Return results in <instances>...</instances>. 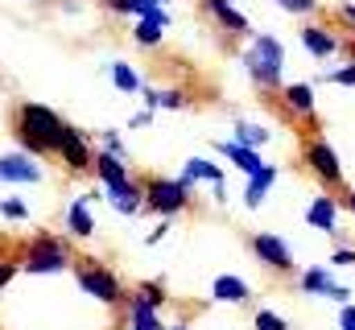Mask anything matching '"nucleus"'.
<instances>
[{
  "mask_svg": "<svg viewBox=\"0 0 355 330\" xmlns=\"http://www.w3.org/2000/svg\"><path fill=\"white\" fill-rule=\"evenodd\" d=\"M62 128H67V120H62L54 107H46V103H37V99L17 103V124H12L17 149H25V153H33V157H50V153H58Z\"/></svg>",
  "mask_w": 355,
  "mask_h": 330,
  "instance_id": "f257e3e1",
  "label": "nucleus"
},
{
  "mask_svg": "<svg viewBox=\"0 0 355 330\" xmlns=\"http://www.w3.org/2000/svg\"><path fill=\"white\" fill-rule=\"evenodd\" d=\"M240 67H244V75L257 82L261 91H281L285 87V46H281V37H272V33H252V42L244 46V54H240Z\"/></svg>",
  "mask_w": 355,
  "mask_h": 330,
  "instance_id": "f03ea898",
  "label": "nucleus"
},
{
  "mask_svg": "<svg viewBox=\"0 0 355 330\" xmlns=\"http://www.w3.org/2000/svg\"><path fill=\"white\" fill-rule=\"evenodd\" d=\"M75 268V248L67 236H54V232H37L25 252H21V272H33V277H58Z\"/></svg>",
  "mask_w": 355,
  "mask_h": 330,
  "instance_id": "7ed1b4c3",
  "label": "nucleus"
},
{
  "mask_svg": "<svg viewBox=\"0 0 355 330\" xmlns=\"http://www.w3.org/2000/svg\"><path fill=\"white\" fill-rule=\"evenodd\" d=\"M141 190H145V211H153L162 219L186 215L194 202V186H186L182 177H166V173H149L141 182Z\"/></svg>",
  "mask_w": 355,
  "mask_h": 330,
  "instance_id": "20e7f679",
  "label": "nucleus"
},
{
  "mask_svg": "<svg viewBox=\"0 0 355 330\" xmlns=\"http://www.w3.org/2000/svg\"><path fill=\"white\" fill-rule=\"evenodd\" d=\"M75 281H79V289L87 293L91 302H99V306H128V289H124V281L107 268V264H99V260H75Z\"/></svg>",
  "mask_w": 355,
  "mask_h": 330,
  "instance_id": "39448f33",
  "label": "nucleus"
},
{
  "mask_svg": "<svg viewBox=\"0 0 355 330\" xmlns=\"http://www.w3.org/2000/svg\"><path fill=\"white\" fill-rule=\"evenodd\" d=\"M302 162H306V169L322 182V190L343 186V157L335 153V145H331L327 137H310V141L302 145Z\"/></svg>",
  "mask_w": 355,
  "mask_h": 330,
  "instance_id": "423d86ee",
  "label": "nucleus"
},
{
  "mask_svg": "<svg viewBox=\"0 0 355 330\" xmlns=\"http://www.w3.org/2000/svg\"><path fill=\"white\" fill-rule=\"evenodd\" d=\"M297 289H302L306 297H327V302H339V306L352 302V289L335 281L331 264H310V268H302V272H297Z\"/></svg>",
  "mask_w": 355,
  "mask_h": 330,
  "instance_id": "0eeeda50",
  "label": "nucleus"
},
{
  "mask_svg": "<svg viewBox=\"0 0 355 330\" xmlns=\"http://www.w3.org/2000/svg\"><path fill=\"white\" fill-rule=\"evenodd\" d=\"M252 256H257V264H265L268 272H281V277H289V272H297V260H293V248L285 244L277 232H257L252 236Z\"/></svg>",
  "mask_w": 355,
  "mask_h": 330,
  "instance_id": "6e6552de",
  "label": "nucleus"
},
{
  "mask_svg": "<svg viewBox=\"0 0 355 330\" xmlns=\"http://www.w3.org/2000/svg\"><path fill=\"white\" fill-rule=\"evenodd\" d=\"M54 157L67 165V173H91V165H95L91 137L83 132V128L67 124V128H62V141H58V153H54Z\"/></svg>",
  "mask_w": 355,
  "mask_h": 330,
  "instance_id": "1a4fd4ad",
  "label": "nucleus"
},
{
  "mask_svg": "<svg viewBox=\"0 0 355 330\" xmlns=\"http://www.w3.org/2000/svg\"><path fill=\"white\" fill-rule=\"evenodd\" d=\"M42 177H46L42 157H33V153H25V149L0 153V182H4V186H37Z\"/></svg>",
  "mask_w": 355,
  "mask_h": 330,
  "instance_id": "9d476101",
  "label": "nucleus"
},
{
  "mask_svg": "<svg viewBox=\"0 0 355 330\" xmlns=\"http://www.w3.org/2000/svg\"><path fill=\"white\" fill-rule=\"evenodd\" d=\"M103 198H107V207L120 211V215H137V211H145V190H141V182H137L132 173H120V177L103 182Z\"/></svg>",
  "mask_w": 355,
  "mask_h": 330,
  "instance_id": "9b49d317",
  "label": "nucleus"
},
{
  "mask_svg": "<svg viewBox=\"0 0 355 330\" xmlns=\"http://www.w3.org/2000/svg\"><path fill=\"white\" fill-rule=\"evenodd\" d=\"M297 42L306 46V54H310V58H335V54H339L343 33H335V29H331V25H322V21H306V25L297 29Z\"/></svg>",
  "mask_w": 355,
  "mask_h": 330,
  "instance_id": "f8f14e48",
  "label": "nucleus"
},
{
  "mask_svg": "<svg viewBox=\"0 0 355 330\" xmlns=\"http://www.w3.org/2000/svg\"><path fill=\"white\" fill-rule=\"evenodd\" d=\"M202 12H207L223 33H232V37H248V33H252L248 12H244V8H236L232 0H202Z\"/></svg>",
  "mask_w": 355,
  "mask_h": 330,
  "instance_id": "ddd939ff",
  "label": "nucleus"
},
{
  "mask_svg": "<svg viewBox=\"0 0 355 330\" xmlns=\"http://www.w3.org/2000/svg\"><path fill=\"white\" fill-rule=\"evenodd\" d=\"M306 223H310L314 232H322V236H335V227H339V198H335L331 190L310 194V202H306Z\"/></svg>",
  "mask_w": 355,
  "mask_h": 330,
  "instance_id": "4468645a",
  "label": "nucleus"
},
{
  "mask_svg": "<svg viewBox=\"0 0 355 330\" xmlns=\"http://www.w3.org/2000/svg\"><path fill=\"white\" fill-rule=\"evenodd\" d=\"M91 198H95V194H75V198L67 202V215H62V223H67V236H71V240H91V236H95Z\"/></svg>",
  "mask_w": 355,
  "mask_h": 330,
  "instance_id": "2eb2a0df",
  "label": "nucleus"
},
{
  "mask_svg": "<svg viewBox=\"0 0 355 330\" xmlns=\"http://www.w3.org/2000/svg\"><path fill=\"white\" fill-rule=\"evenodd\" d=\"M211 302L215 306H248L252 302V285L236 272H219L211 281Z\"/></svg>",
  "mask_w": 355,
  "mask_h": 330,
  "instance_id": "dca6fc26",
  "label": "nucleus"
},
{
  "mask_svg": "<svg viewBox=\"0 0 355 330\" xmlns=\"http://www.w3.org/2000/svg\"><path fill=\"white\" fill-rule=\"evenodd\" d=\"M107 8L120 12V17H132V21H157V25L170 29V8H166V0H107Z\"/></svg>",
  "mask_w": 355,
  "mask_h": 330,
  "instance_id": "f3484780",
  "label": "nucleus"
},
{
  "mask_svg": "<svg viewBox=\"0 0 355 330\" xmlns=\"http://www.w3.org/2000/svg\"><path fill=\"white\" fill-rule=\"evenodd\" d=\"M215 153L223 157L227 165H236L244 177H252L257 169H265V157H261V149H248V145H240V141H219L215 145Z\"/></svg>",
  "mask_w": 355,
  "mask_h": 330,
  "instance_id": "a211bd4d",
  "label": "nucleus"
},
{
  "mask_svg": "<svg viewBox=\"0 0 355 330\" xmlns=\"http://www.w3.org/2000/svg\"><path fill=\"white\" fill-rule=\"evenodd\" d=\"M281 103H285L289 116H314L318 91H314V82H285L281 87Z\"/></svg>",
  "mask_w": 355,
  "mask_h": 330,
  "instance_id": "6ab92c4d",
  "label": "nucleus"
},
{
  "mask_svg": "<svg viewBox=\"0 0 355 330\" xmlns=\"http://www.w3.org/2000/svg\"><path fill=\"white\" fill-rule=\"evenodd\" d=\"M277 177H281L277 165H265V169H257L252 177H244V207H248V211H257V207L265 202L268 190L277 186Z\"/></svg>",
  "mask_w": 355,
  "mask_h": 330,
  "instance_id": "aec40b11",
  "label": "nucleus"
},
{
  "mask_svg": "<svg viewBox=\"0 0 355 330\" xmlns=\"http://www.w3.org/2000/svg\"><path fill=\"white\" fill-rule=\"evenodd\" d=\"M182 182L186 186H215V182H223V165H215V157H190L182 165Z\"/></svg>",
  "mask_w": 355,
  "mask_h": 330,
  "instance_id": "412c9836",
  "label": "nucleus"
},
{
  "mask_svg": "<svg viewBox=\"0 0 355 330\" xmlns=\"http://www.w3.org/2000/svg\"><path fill=\"white\" fill-rule=\"evenodd\" d=\"M141 91H145V107H149V112H157V107H162V112H182V107L190 103V95H186L182 87H166V91L141 87Z\"/></svg>",
  "mask_w": 355,
  "mask_h": 330,
  "instance_id": "4be33fe9",
  "label": "nucleus"
},
{
  "mask_svg": "<svg viewBox=\"0 0 355 330\" xmlns=\"http://www.w3.org/2000/svg\"><path fill=\"white\" fill-rule=\"evenodd\" d=\"M128 330H166V322H162V310H149L145 302L128 297Z\"/></svg>",
  "mask_w": 355,
  "mask_h": 330,
  "instance_id": "5701e85b",
  "label": "nucleus"
},
{
  "mask_svg": "<svg viewBox=\"0 0 355 330\" xmlns=\"http://www.w3.org/2000/svg\"><path fill=\"white\" fill-rule=\"evenodd\" d=\"M232 132H236L232 141H240V145H248V149H265L268 141H272V132H268L265 124H257V120H236Z\"/></svg>",
  "mask_w": 355,
  "mask_h": 330,
  "instance_id": "b1692460",
  "label": "nucleus"
},
{
  "mask_svg": "<svg viewBox=\"0 0 355 330\" xmlns=\"http://www.w3.org/2000/svg\"><path fill=\"white\" fill-rule=\"evenodd\" d=\"M107 79H112V87H116V91H124V95H137V91L145 87V82H141V75H137L128 62H120V58H116V62H107Z\"/></svg>",
  "mask_w": 355,
  "mask_h": 330,
  "instance_id": "393cba45",
  "label": "nucleus"
},
{
  "mask_svg": "<svg viewBox=\"0 0 355 330\" xmlns=\"http://www.w3.org/2000/svg\"><path fill=\"white\" fill-rule=\"evenodd\" d=\"M91 173H95V177H99V186H103V182H112V177L128 173V165H124V157H120V153L99 149V153H95V165H91Z\"/></svg>",
  "mask_w": 355,
  "mask_h": 330,
  "instance_id": "a878e982",
  "label": "nucleus"
},
{
  "mask_svg": "<svg viewBox=\"0 0 355 330\" xmlns=\"http://www.w3.org/2000/svg\"><path fill=\"white\" fill-rule=\"evenodd\" d=\"M132 42L141 50H157L166 42V25H157V21H132Z\"/></svg>",
  "mask_w": 355,
  "mask_h": 330,
  "instance_id": "bb28decb",
  "label": "nucleus"
},
{
  "mask_svg": "<svg viewBox=\"0 0 355 330\" xmlns=\"http://www.w3.org/2000/svg\"><path fill=\"white\" fill-rule=\"evenodd\" d=\"M128 297H137V302H145L149 310H166V302H170V293H166V285L162 281H141Z\"/></svg>",
  "mask_w": 355,
  "mask_h": 330,
  "instance_id": "cd10ccee",
  "label": "nucleus"
},
{
  "mask_svg": "<svg viewBox=\"0 0 355 330\" xmlns=\"http://www.w3.org/2000/svg\"><path fill=\"white\" fill-rule=\"evenodd\" d=\"M0 219H8V223H25V219H29V207H25V198H17V194L0 198Z\"/></svg>",
  "mask_w": 355,
  "mask_h": 330,
  "instance_id": "c85d7f7f",
  "label": "nucleus"
},
{
  "mask_svg": "<svg viewBox=\"0 0 355 330\" xmlns=\"http://www.w3.org/2000/svg\"><path fill=\"white\" fill-rule=\"evenodd\" d=\"M252 330H289V322H285V314H277V310H257V314H252Z\"/></svg>",
  "mask_w": 355,
  "mask_h": 330,
  "instance_id": "c756f323",
  "label": "nucleus"
},
{
  "mask_svg": "<svg viewBox=\"0 0 355 330\" xmlns=\"http://www.w3.org/2000/svg\"><path fill=\"white\" fill-rule=\"evenodd\" d=\"M272 4L289 17H314L318 12V0H272Z\"/></svg>",
  "mask_w": 355,
  "mask_h": 330,
  "instance_id": "7c9ffc66",
  "label": "nucleus"
},
{
  "mask_svg": "<svg viewBox=\"0 0 355 330\" xmlns=\"http://www.w3.org/2000/svg\"><path fill=\"white\" fill-rule=\"evenodd\" d=\"M327 82H335V87H355V58H343V67L327 71Z\"/></svg>",
  "mask_w": 355,
  "mask_h": 330,
  "instance_id": "2f4dec72",
  "label": "nucleus"
},
{
  "mask_svg": "<svg viewBox=\"0 0 355 330\" xmlns=\"http://www.w3.org/2000/svg\"><path fill=\"white\" fill-rule=\"evenodd\" d=\"M17 272H21V260H8V256H4V260H0V293L17 281Z\"/></svg>",
  "mask_w": 355,
  "mask_h": 330,
  "instance_id": "473e14b6",
  "label": "nucleus"
},
{
  "mask_svg": "<svg viewBox=\"0 0 355 330\" xmlns=\"http://www.w3.org/2000/svg\"><path fill=\"white\" fill-rule=\"evenodd\" d=\"M331 264H343V268H355V248H335V252H331Z\"/></svg>",
  "mask_w": 355,
  "mask_h": 330,
  "instance_id": "72a5a7b5",
  "label": "nucleus"
},
{
  "mask_svg": "<svg viewBox=\"0 0 355 330\" xmlns=\"http://www.w3.org/2000/svg\"><path fill=\"white\" fill-rule=\"evenodd\" d=\"M339 330H355V306H339Z\"/></svg>",
  "mask_w": 355,
  "mask_h": 330,
  "instance_id": "f704fd0d",
  "label": "nucleus"
},
{
  "mask_svg": "<svg viewBox=\"0 0 355 330\" xmlns=\"http://www.w3.org/2000/svg\"><path fill=\"white\" fill-rule=\"evenodd\" d=\"M99 145H103L107 153H120V157H124V145H120V137H116V132H103V137H99Z\"/></svg>",
  "mask_w": 355,
  "mask_h": 330,
  "instance_id": "c9c22d12",
  "label": "nucleus"
},
{
  "mask_svg": "<svg viewBox=\"0 0 355 330\" xmlns=\"http://www.w3.org/2000/svg\"><path fill=\"white\" fill-rule=\"evenodd\" d=\"M166 232H170V219H162V223H157V227H153V232L145 236V244H149V248H153V244H162V240H166Z\"/></svg>",
  "mask_w": 355,
  "mask_h": 330,
  "instance_id": "e433bc0d",
  "label": "nucleus"
},
{
  "mask_svg": "<svg viewBox=\"0 0 355 330\" xmlns=\"http://www.w3.org/2000/svg\"><path fill=\"white\" fill-rule=\"evenodd\" d=\"M149 124H153V112H149V107H145V112H137V116L128 120V128H149Z\"/></svg>",
  "mask_w": 355,
  "mask_h": 330,
  "instance_id": "4c0bfd02",
  "label": "nucleus"
},
{
  "mask_svg": "<svg viewBox=\"0 0 355 330\" xmlns=\"http://www.w3.org/2000/svg\"><path fill=\"white\" fill-rule=\"evenodd\" d=\"M339 21H347V25H355V4H347V0L339 4Z\"/></svg>",
  "mask_w": 355,
  "mask_h": 330,
  "instance_id": "58836bf2",
  "label": "nucleus"
},
{
  "mask_svg": "<svg viewBox=\"0 0 355 330\" xmlns=\"http://www.w3.org/2000/svg\"><path fill=\"white\" fill-rule=\"evenodd\" d=\"M211 190H215V202H219V207H223V202H227V186H223V182H215V186H211Z\"/></svg>",
  "mask_w": 355,
  "mask_h": 330,
  "instance_id": "ea45409f",
  "label": "nucleus"
},
{
  "mask_svg": "<svg viewBox=\"0 0 355 330\" xmlns=\"http://www.w3.org/2000/svg\"><path fill=\"white\" fill-rule=\"evenodd\" d=\"M343 207H347V211L355 215V190H352V194H343Z\"/></svg>",
  "mask_w": 355,
  "mask_h": 330,
  "instance_id": "a19ab883",
  "label": "nucleus"
},
{
  "mask_svg": "<svg viewBox=\"0 0 355 330\" xmlns=\"http://www.w3.org/2000/svg\"><path fill=\"white\" fill-rule=\"evenodd\" d=\"M166 330H190V327H186V322H174V327H166Z\"/></svg>",
  "mask_w": 355,
  "mask_h": 330,
  "instance_id": "79ce46f5",
  "label": "nucleus"
},
{
  "mask_svg": "<svg viewBox=\"0 0 355 330\" xmlns=\"http://www.w3.org/2000/svg\"><path fill=\"white\" fill-rule=\"evenodd\" d=\"M0 99H4V79H0Z\"/></svg>",
  "mask_w": 355,
  "mask_h": 330,
  "instance_id": "37998d69",
  "label": "nucleus"
}]
</instances>
